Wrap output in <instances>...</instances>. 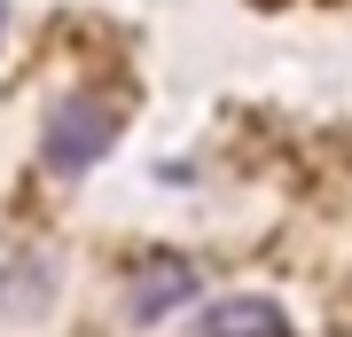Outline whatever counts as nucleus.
Returning a JSON list of instances; mask_svg holds the SVG:
<instances>
[{"mask_svg":"<svg viewBox=\"0 0 352 337\" xmlns=\"http://www.w3.org/2000/svg\"><path fill=\"white\" fill-rule=\"evenodd\" d=\"M118 134H126V102L78 87V94H63L47 110V125H39V165H47L55 181H78V173H94V165L118 150Z\"/></svg>","mask_w":352,"mask_h":337,"instance_id":"1","label":"nucleus"},{"mask_svg":"<svg viewBox=\"0 0 352 337\" xmlns=\"http://www.w3.org/2000/svg\"><path fill=\"white\" fill-rule=\"evenodd\" d=\"M188 298H196V267L188 259H164L157 251V259H141L126 275V314L133 322H164V314H180Z\"/></svg>","mask_w":352,"mask_h":337,"instance_id":"2","label":"nucleus"},{"mask_svg":"<svg viewBox=\"0 0 352 337\" xmlns=\"http://www.w3.org/2000/svg\"><path fill=\"white\" fill-rule=\"evenodd\" d=\"M196 337H289L274 298H212L196 314Z\"/></svg>","mask_w":352,"mask_h":337,"instance_id":"3","label":"nucleus"},{"mask_svg":"<svg viewBox=\"0 0 352 337\" xmlns=\"http://www.w3.org/2000/svg\"><path fill=\"white\" fill-rule=\"evenodd\" d=\"M47 298H55V259L24 251V259H8V267H0V322H32Z\"/></svg>","mask_w":352,"mask_h":337,"instance_id":"4","label":"nucleus"},{"mask_svg":"<svg viewBox=\"0 0 352 337\" xmlns=\"http://www.w3.org/2000/svg\"><path fill=\"white\" fill-rule=\"evenodd\" d=\"M0 32H8V8H0Z\"/></svg>","mask_w":352,"mask_h":337,"instance_id":"5","label":"nucleus"}]
</instances>
